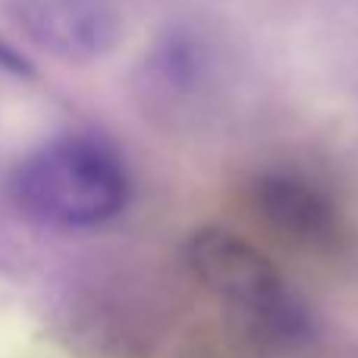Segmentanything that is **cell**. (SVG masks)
Segmentation results:
<instances>
[{
    "mask_svg": "<svg viewBox=\"0 0 358 358\" xmlns=\"http://www.w3.org/2000/svg\"><path fill=\"white\" fill-rule=\"evenodd\" d=\"M10 195L22 214L57 229L110 223L129 201V170L110 142L92 132H66L16 164Z\"/></svg>",
    "mask_w": 358,
    "mask_h": 358,
    "instance_id": "obj_1",
    "label": "cell"
},
{
    "mask_svg": "<svg viewBox=\"0 0 358 358\" xmlns=\"http://www.w3.org/2000/svg\"><path fill=\"white\" fill-rule=\"evenodd\" d=\"M208 69V57H204L201 38H195V31L173 25L167 29L151 50L145 54L142 76L145 88L157 98H185L198 88V82L204 79Z\"/></svg>",
    "mask_w": 358,
    "mask_h": 358,
    "instance_id": "obj_5",
    "label": "cell"
},
{
    "mask_svg": "<svg viewBox=\"0 0 358 358\" xmlns=\"http://www.w3.org/2000/svg\"><path fill=\"white\" fill-rule=\"evenodd\" d=\"M0 73L13 76V79H22V82L38 79V66L29 60V54H22V50L6 41L3 35H0Z\"/></svg>",
    "mask_w": 358,
    "mask_h": 358,
    "instance_id": "obj_6",
    "label": "cell"
},
{
    "mask_svg": "<svg viewBox=\"0 0 358 358\" xmlns=\"http://www.w3.org/2000/svg\"><path fill=\"white\" fill-rule=\"evenodd\" d=\"M10 16L31 44L69 63L101 60L123 38L110 0H10Z\"/></svg>",
    "mask_w": 358,
    "mask_h": 358,
    "instance_id": "obj_3",
    "label": "cell"
},
{
    "mask_svg": "<svg viewBox=\"0 0 358 358\" xmlns=\"http://www.w3.org/2000/svg\"><path fill=\"white\" fill-rule=\"evenodd\" d=\"M195 280L245 327L277 343L311 334V315L271 258L223 227H201L185 242Z\"/></svg>",
    "mask_w": 358,
    "mask_h": 358,
    "instance_id": "obj_2",
    "label": "cell"
},
{
    "mask_svg": "<svg viewBox=\"0 0 358 358\" xmlns=\"http://www.w3.org/2000/svg\"><path fill=\"white\" fill-rule=\"evenodd\" d=\"M258 220L273 236L308 252H334L343 245L346 220L334 198L299 173H261L248 189Z\"/></svg>",
    "mask_w": 358,
    "mask_h": 358,
    "instance_id": "obj_4",
    "label": "cell"
}]
</instances>
